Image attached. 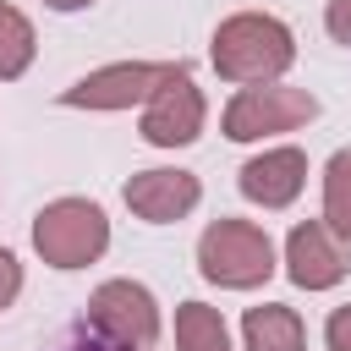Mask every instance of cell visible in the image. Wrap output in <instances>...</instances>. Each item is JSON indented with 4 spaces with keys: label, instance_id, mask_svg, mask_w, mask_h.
I'll return each instance as SVG.
<instances>
[{
    "label": "cell",
    "instance_id": "1",
    "mask_svg": "<svg viewBox=\"0 0 351 351\" xmlns=\"http://www.w3.org/2000/svg\"><path fill=\"white\" fill-rule=\"evenodd\" d=\"M214 71L236 88H258V82H280L296 60V33L269 16V11H236L214 27V49H208Z\"/></svg>",
    "mask_w": 351,
    "mask_h": 351
},
{
    "label": "cell",
    "instance_id": "2",
    "mask_svg": "<svg viewBox=\"0 0 351 351\" xmlns=\"http://www.w3.org/2000/svg\"><path fill=\"white\" fill-rule=\"evenodd\" d=\"M110 247V219L88 197H55L33 214V252L49 269H88Z\"/></svg>",
    "mask_w": 351,
    "mask_h": 351
},
{
    "label": "cell",
    "instance_id": "3",
    "mask_svg": "<svg viewBox=\"0 0 351 351\" xmlns=\"http://www.w3.org/2000/svg\"><path fill=\"white\" fill-rule=\"evenodd\" d=\"M197 274L225 291H252L274 274V241L252 219H214L197 236Z\"/></svg>",
    "mask_w": 351,
    "mask_h": 351
},
{
    "label": "cell",
    "instance_id": "4",
    "mask_svg": "<svg viewBox=\"0 0 351 351\" xmlns=\"http://www.w3.org/2000/svg\"><path fill=\"white\" fill-rule=\"evenodd\" d=\"M88 329L104 351H148L159 340V302L137 280H104L88 296Z\"/></svg>",
    "mask_w": 351,
    "mask_h": 351
},
{
    "label": "cell",
    "instance_id": "5",
    "mask_svg": "<svg viewBox=\"0 0 351 351\" xmlns=\"http://www.w3.org/2000/svg\"><path fill=\"white\" fill-rule=\"evenodd\" d=\"M318 115V99L307 88H280V82H258V88H241L230 104H225V137L230 143H258V137H274V132H296Z\"/></svg>",
    "mask_w": 351,
    "mask_h": 351
},
{
    "label": "cell",
    "instance_id": "6",
    "mask_svg": "<svg viewBox=\"0 0 351 351\" xmlns=\"http://www.w3.org/2000/svg\"><path fill=\"white\" fill-rule=\"evenodd\" d=\"M170 71H176L170 60H115V66H99L88 77H77L60 93V104L66 110H132V104H148V93Z\"/></svg>",
    "mask_w": 351,
    "mask_h": 351
},
{
    "label": "cell",
    "instance_id": "7",
    "mask_svg": "<svg viewBox=\"0 0 351 351\" xmlns=\"http://www.w3.org/2000/svg\"><path fill=\"white\" fill-rule=\"evenodd\" d=\"M203 93H197V82H192V71L186 66H176L154 93H148V104H143V137L154 143V148H186V143H197L203 137Z\"/></svg>",
    "mask_w": 351,
    "mask_h": 351
},
{
    "label": "cell",
    "instance_id": "8",
    "mask_svg": "<svg viewBox=\"0 0 351 351\" xmlns=\"http://www.w3.org/2000/svg\"><path fill=\"white\" fill-rule=\"evenodd\" d=\"M236 186H241V197L258 203V208H285V203H296L302 186H307V154H302V148H263V154H252V159L236 170Z\"/></svg>",
    "mask_w": 351,
    "mask_h": 351
},
{
    "label": "cell",
    "instance_id": "9",
    "mask_svg": "<svg viewBox=\"0 0 351 351\" xmlns=\"http://www.w3.org/2000/svg\"><path fill=\"white\" fill-rule=\"evenodd\" d=\"M121 197H126V208H132L137 219H148V225H176V219H186V214L197 208L203 186H197L192 170H137Z\"/></svg>",
    "mask_w": 351,
    "mask_h": 351
},
{
    "label": "cell",
    "instance_id": "10",
    "mask_svg": "<svg viewBox=\"0 0 351 351\" xmlns=\"http://www.w3.org/2000/svg\"><path fill=\"white\" fill-rule=\"evenodd\" d=\"M285 274L302 291H329V285L346 280V252H340V241L324 219H302L285 236Z\"/></svg>",
    "mask_w": 351,
    "mask_h": 351
},
{
    "label": "cell",
    "instance_id": "11",
    "mask_svg": "<svg viewBox=\"0 0 351 351\" xmlns=\"http://www.w3.org/2000/svg\"><path fill=\"white\" fill-rule=\"evenodd\" d=\"M241 340H247V351H302L307 346V329H302V313L296 307L263 302V307H247Z\"/></svg>",
    "mask_w": 351,
    "mask_h": 351
},
{
    "label": "cell",
    "instance_id": "12",
    "mask_svg": "<svg viewBox=\"0 0 351 351\" xmlns=\"http://www.w3.org/2000/svg\"><path fill=\"white\" fill-rule=\"evenodd\" d=\"M176 351H230V329H225L219 307L181 302L176 307Z\"/></svg>",
    "mask_w": 351,
    "mask_h": 351
},
{
    "label": "cell",
    "instance_id": "13",
    "mask_svg": "<svg viewBox=\"0 0 351 351\" xmlns=\"http://www.w3.org/2000/svg\"><path fill=\"white\" fill-rule=\"evenodd\" d=\"M33 55H38V33H33V22H27L16 5L0 0V82H16V77L33 66Z\"/></svg>",
    "mask_w": 351,
    "mask_h": 351
},
{
    "label": "cell",
    "instance_id": "14",
    "mask_svg": "<svg viewBox=\"0 0 351 351\" xmlns=\"http://www.w3.org/2000/svg\"><path fill=\"white\" fill-rule=\"evenodd\" d=\"M324 225L351 241V148H335L324 165Z\"/></svg>",
    "mask_w": 351,
    "mask_h": 351
},
{
    "label": "cell",
    "instance_id": "15",
    "mask_svg": "<svg viewBox=\"0 0 351 351\" xmlns=\"http://www.w3.org/2000/svg\"><path fill=\"white\" fill-rule=\"evenodd\" d=\"M324 346H329V351H351V302L324 318Z\"/></svg>",
    "mask_w": 351,
    "mask_h": 351
},
{
    "label": "cell",
    "instance_id": "16",
    "mask_svg": "<svg viewBox=\"0 0 351 351\" xmlns=\"http://www.w3.org/2000/svg\"><path fill=\"white\" fill-rule=\"evenodd\" d=\"M16 296H22V263H16V252L0 247V313H5Z\"/></svg>",
    "mask_w": 351,
    "mask_h": 351
},
{
    "label": "cell",
    "instance_id": "17",
    "mask_svg": "<svg viewBox=\"0 0 351 351\" xmlns=\"http://www.w3.org/2000/svg\"><path fill=\"white\" fill-rule=\"evenodd\" d=\"M324 27L335 44H351V0H329L324 5Z\"/></svg>",
    "mask_w": 351,
    "mask_h": 351
},
{
    "label": "cell",
    "instance_id": "18",
    "mask_svg": "<svg viewBox=\"0 0 351 351\" xmlns=\"http://www.w3.org/2000/svg\"><path fill=\"white\" fill-rule=\"evenodd\" d=\"M49 11H82V5H93V0H44Z\"/></svg>",
    "mask_w": 351,
    "mask_h": 351
}]
</instances>
